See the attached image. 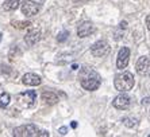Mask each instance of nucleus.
<instances>
[{"instance_id": "4be33fe9", "label": "nucleus", "mask_w": 150, "mask_h": 137, "mask_svg": "<svg viewBox=\"0 0 150 137\" xmlns=\"http://www.w3.org/2000/svg\"><path fill=\"white\" fill-rule=\"evenodd\" d=\"M68 132V128L67 127H61L59 128V134H62V136H65Z\"/></svg>"}, {"instance_id": "f257e3e1", "label": "nucleus", "mask_w": 150, "mask_h": 137, "mask_svg": "<svg viewBox=\"0 0 150 137\" xmlns=\"http://www.w3.org/2000/svg\"><path fill=\"white\" fill-rule=\"evenodd\" d=\"M79 81H80V85L83 86V89L88 90V92L98 90L101 83V78L99 75V73L89 66L81 67L80 73H79Z\"/></svg>"}, {"instance_id": "1a4fd4ad", "label": "nucleus", "mask_w": 150, "mask_h": 137, "mask_svg": "<svg viewBox=\"0 0 150 137\" xmlns=\"http://www.w3.org/2000/svg\"><path fill=\"white\" fill-rule=\"evenodd\" d=\"M41 39V30L37 27H31L27 31V34L25 35V42L27 46H34L37 42H39Z\"/></svg>"}, {"instance_id": "2eb2a0df", "label": "nucleus", "mask_w": 150, "mask_h": 137, "mask_svg": "<svg viewBox=\"0 0 150 137\" xmlns=\"http://www.w3.org/2000/svg\"><path fill=\"white\" fill-rule=\"evenodd\" d=\"M21 50H19V47L18 46H14V47H11L10 50V54H8V59H10V62H14L16 61L19 57H21Z\"/></svg>"}, {"instance_id": "20e7f679", "label": "nucleus", "mask_w": 150, "mask_h": 137, "mask_svg": "<svg viewBox=\"0 0 150 137\" xmlns=\"http://www.w3.org/2000/svg\"><path fill=\"white\" fill-rule=\"evenodd\" d=\"M110 51H111V47L107 41H98L91 46V52L96 58H103L105 55H108Z\"/></svg>"}, {"instance_id": "cd10ccee", "label": "nucleus", "mask_w": 150, "mask_h": 137, "mask_svg": "<svg viewBox=\"0 0 150 137\" xmlns=\"http://www.w3.org/2000/svg\"><path fill=\"white\" fill-rule=\"evenodd\" d=\"M0 42H1V34H0Z\"/></svg>"}, {"instance_id": "dca6fc26", "label": "nucleus", "mask_w": 150, "mask_h": 137, "mask_svg": "<svg viewBox=\"0 0 150 137\" xmlns=\"http://www.w3.org/2000/svg\"><path fill=\"white\" fill-rule=\"evenodd\" d=\"M10 101H11V96L8 93H0V108L1 109L7 108Z\"/></svg>"}, {"instance_id": "f03ea898", "label": "nucleus", "mask_w": 150, "mask_h": 137, "mask_svg": "<svg viewBox=\"0 0 150 137\" xmlns=\"http://www.w3.org/2000/svg\"><path fill=\"white\" fill-rule=\"evenodd\" d=\"M134 83H135L134 75L130 71H123L122 74H118V75L115 77V81H114L115 89L120 93L131 90L134 87Z\"/></svg>"}, {"instance_id": "393cba45", "label": "nucleus", "mask_w": 150, "mask_h": 137, "mask_svg": "<svg viewBox=\"0 0 150 137\" xmlns=\"http://www.w3.org/2000/svg\"><path fill=\"white\" fill-rule=\"evenodd\" d=\"M146 24H147V28H150V26H149V24H150V17L149 16L146 17Z\"/></svg>"}, {"instance_id": "f3484780", "label": "nucleus", "mask_w": 150, "mask_h": 137, "mask_svg": "<svg viewBox=\"0 0 150 137\" xmlns=\"http://www.w3.org/2000/svg\"><path fill=\"white\" fill-rule=\"evenodd\" d=\"M12 27L18 28V30H25V28H28L31 26V22H21V20H15L12 22Z\"/></svg>"}, {"instance_id": "423d86ee", "label": "nucleus", "mask_w": 150, "mask_h": 137, "mask_svg": "<svg viewBox=\"0 0 150 137\" xmlns=\"http://www.w3.org/2000/svg\"><path fill=\"white\" fill-rule=\"evenodd\" d=\"M21 10H22V14L25 15V16L31 17L39 12L41 6H39L38 3L33 1V0H25V1L21 4Z\"/></svg>"}, {"instance_id": "b1692460", "label": "nucleus", "mask_w": 150, "mask_h": 137, "mask_svg": "<svg viewBox=\"0 0 150 137\" xmlns=\"http://www.w3.org/2000/svg\"><path fill=\"white\" fill-rule=\"evenodd\" d=\"M126 27H127V22L123 20L122 23H120V28H126Z\"/></svg>"}, {"instance_id": "a878e982", "label": "nucleus", "mask_w": 150, "mask_h": 137, "mask_svg": "<svg viewBox=\"0 0 150 137\" xmlns=\"http://www.w3.org/2000/svg\"><path fill=\"white\" fill-rule=\"evenodd\" d=\"M147 102H149V98H147V97H146V98H143V99H142V103H147Z\"/></svg>"}, {"instance_id": "412c9836", "label": "nucleus", "mask_w": 150, "mask_h": 137, "mask_svg": "<svg viewBox=\"0 0 150 137\" xmlns=\"http://www.w3.org/2000/svg\"><path fill=\"white\" fill-rule=\"evenodd\" d=\"M37 136H43V137H49V132L46 130H38V134Z\"/></svg>"}, {"instance_id": "39448f33", "label": "nucleus", "mask_w": 150, "mask_h": 137, "mask_svg": "<svg viewBox=\"0 0 150 137\" xmlns=\"http://www.w3.org/2000/svg\"><path fill=\"white\" fill-rule=\"evenodd\" d=\"M38 127L34 124H27V125H22L12 130V134L16 137H31L38 134Z\"/></svg>"}, {"instance_id": "6ab92c4d", "label": "nucleus", "mask_w": 150, "mask_h": 137, "mask_svg": "<svg viewBox=\"0 0 150 137\" xmlns=\"http://www.w3.org/2000/svg\"><path fill=\"white\" fill-rule=\"evenodd\" d=\"M68 36H69V32H68V31H62V32H59V34L57 35V41H58L59 43H62V42H65L68 39Z\"/></svg>"}, {"instance_id": "4468645a", "label": "nucleus", "mask_w": 150, "mask_h": 137, "mask_svg": "<svg viewBox=\"0 0 150 137\" xmlns=\"http://www.w3.org/2000/svg\"><path fill=\"white\" fill-rule=\"evenodd\" d=\"M19 6H21V0H7V1L3 4V10L4 11H15Z\"/></svg>"}, {"instance_id": "0eeeda50", "label": "nucleus", "mask_w": 150, "mask_h": 137, "mask_svg": "<svg viewBox=\"0 0 150 137\" xmlns=\"http://www.w3.org/2000/svg\"><path fill=\"white\" fill-rule=\"evenodd\" d=\"M112 105H114V108H116L119 110H126V109H129L130 105H131V98L127 94L122 93V94H119V96H116L114 98Z\"/></svg>"}, {"instance_id": "7ed1b4c3", "label": "nucleus", "mask_w": 150, "mask_h": 137, "mask_svg": "<svg viewBox=\"0 0 150 137\" xmlns=\"http://www.w3.org/2000/svg\"><path fill=\"white\" fill-rule=\"evenodd\" d=\"M16 101L23 109H30V108L35 106V103H37V93L34 90L19 93L16 96Z\"/></svg>"}, {"instance_id": "6e6552de", "label": "nucleus", "mask_w": 150, "mask_h": 137, "mask_svg": "<svg viewBox=\"0 0 150 137\" xmlns=\"http://www.w3.org/2000/svg\"><path fill=\"white\" fill-rule=\"evenodd\" d=\"M129 58H130V48L129 47H123L119 50L118 58H116V67L123 70L127 67L129 65Z\"/></svg>"}, {"instance_id": "9d476101", "label": "nucleus", "mask_w": 150, "mask_h": 137, "mask_svg": "<svg viewBox=\"0 0 150 137\" xmlns=\"http://www.w3.org/2000/svg\"><path fill=\"white\" fill-rule=\"evenodd\" d=\"M135 68L139 75H142V77L147 75L149 74V57H141L138 59V62H137Z\"/></svg>"}, {"instance_id": "bb28decb", "label": "nucleus", "mask_w": 150, "mask_h": 137, "mask_svg": "<svg viewBox=\"0 0 150 137\" xmlns=\"http://www.w3.org/2000/svg\"><path fill=\"white\" fill-rule=\"evenodd\" d=\"M72 128H77V122H76V121H73V122H72Z\"/></svg>"}, {"instance_id": "ddd939ff", "label": "nucleus", "mask_w": 150, "mask_h": 137, "mask_svg": "<svg viewBox=\"0 0 150 137\" xmlns=\"http://www.w3.org/2000/svg\"><path fill=\"white\" fill-rule=\"evenodd\" d=\"M42 101L45 103H47V105H56L59 99H58V96H57L56 93L45 92V93H42Z\"/></svg>"}, {"instance_id": "5701e85b", "label": "nucleus", "mask_w": 150, "mask_h": 137, "mask_svg": "<svg viewBox=\"0 0 150 137\" xmlns=\"http://www.w3.org/2000/svg\"><path fill=\"white\" fill-rule=\"evenodd\" d=\"M73 3H80V4H84V3H88L89 0H72Z\"/></svg>"}, {"instance_id": "9b49d317", "label": "nucleus", "mask_w": 150, "mask_h": 137, "mask_svg": "<svg viewBox=\"0 0 150 137\" xmlns=\"http://www.w3.org/2000/svg\"><path fill=\"white\" fill-rule=\"evenodd\" d=\"M93 31H95V27L91 22H83V23L79 26V28H77V35H79L80 38H87Z\"/></svg>"}, {"instance_id": "aec40b11", "label": "nucleus", "mask_w": 150, "mask_h": 137, "mask_svg": "<svg viewBox=\"0 0 150 137\" xmlns=\"http://www.w3.org/2000/svg\"><path fill=\"white\" fill-rule=\"evenodd\" d=\"M0 73H1V74H10V73H12V70H11V67H8V66L0 65Z\"/></svg>"}, {"instance_id": "f8f14e48", "label": "nucleus", "mask_w": 150, "mask_h": 137, "mask_svg": "<svg viewBox=\"0 0 150 137\" xmlns=\"http://www.w3.org/2000/svg\"><path fill=\"white\" fill-rule=\"evenodd\" d=\"M42 79L39 75L34 74V73H27L25 75L22 77V83L23 85H27V86H38L41 85Z\"/></svg>"}, {"instance_id": "a211bd4d", "label": "nucleus", "mask_w": 150, "mask_h": 137, "mask_svg": "<svg viewBox=\"0 0 150 137\" xmlns=\"http://www.w3.org/2000/svg\"><path fill=\"white\" fill-rule=\"evenodd\" d=\"M122 121L127 128H134L138 124V118H134V117H125Z\"/></svg>"}]
</instances>
